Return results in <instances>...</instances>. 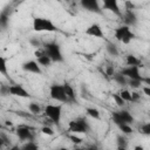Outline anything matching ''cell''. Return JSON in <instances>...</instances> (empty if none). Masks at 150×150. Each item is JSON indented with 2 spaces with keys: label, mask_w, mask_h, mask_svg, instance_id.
I'll return each instance as SVG.
<instances>
[{
  "label": "cell",
  "mask_w": 150,
  "mask_h": 150,
  "mask_svg": "<svg viewBox=\"0 0 150 150\" xmlns=\"http://www.w3.org/2000/svg\"><path fill=\"white\" fill-rule=\"evenodd\" d=\"M32 27H33V30L38 32V33H42V32L55 33V32H59L57 25H55L52 19L45 18V16H34L33 21H32Z\"/></svg>",
  "instance_id": "obj_1"
},
{
  "label": "cell",
  "mask_w": 150,
  "mask_h": 150,
  "mask_svg": "<svg viewBox=\"0 0 150 150\" xmlns=\"http://www.w3.org/2000/svg\"><path fill=\"white\" fill-rule=\"evenodd\" d=\"M42 47H43L46 54L52 59L53 62L61 63V62L64 61L61 46H60V43L57 41H55V40H53V41H45L42 43Z\"/></svg>",
  "instance_id": "obj_2"
},
{
  "label": "cell",
  "mask_w": 150,
  "mask_h": 150,
  "mask_svg": "<svg viewBox=\"0 0 150 150\" xmlns=\"http://www.w3.org/2000/svg\"><path fill=\"white\" fill-rule=\"evenodd\" d=\"M114 36H115V39L118 42H121L123 45H129L136 38V35L132 32L131 27L130 26H127L124 23L121 25V26H118V27H116L114 29Z\"/></svg>",
  "instance_id": "obj_3"
},
{
  "label": "cell",
  "mask_w": 150,
  "mask_h": 150,
  "mask_svg": "<svg viewBox=\"0 0 150 150\" xmlns=\"http://www.w3.org/2000/svg\"><path fill=\"white\" fill-rule=\"evenodd\" d=\"M68 131L73 134H88L90 131V124L86 117H76L68 122Z\"/></svg>",
  "instance_id": "obj_4"
},
{
  "label": "cell",
  "mask_w": 150,
  "mask_h": 150,
  "mask_svg": "<svg viewBox=\"0 0 150 150\" xmlns=\"http://www.w3.org/2000/svg\"><path fill=\"white\" fill-rule=\"evenodd\" d=\"M43 114L46 118L50 120L55 125H60L62 117V105L61 104H47L43 108Z\"/></svg>",
  "instance_id": "obj_5"
},
{
  "label": "cell",
  "mask_w": 150,
  "mask_h": 150,
  "mask_svg": "<svg viewBox=\"0 0 150 150\" xmlns=\"http://www.w3.org/2000/svg\"><path fill=\"white\" fill-rule=\"evenodd\" d=\"M49 96L54 101H57V102H61V103H70L69 102V98H68V96L66 94L63 83L62 84H60V83H53L49 87Z\"/></svg>",
  "instance_id": "obj_6"
},
{
  "label": "cell",
  "mask_w": 150,
  "mask_h": 150,
  "mask_svg": "<svg viewBox=\"0 0 150 150\" xmlns=\"http://www.w3.org/2000/svg\"><path fill=\"white\" fill-rule=\"evenodd\" d=\"M80 6L83 11L93 13V14H98L101 15L103 13L102 6L100 5V0H79Z\"/></svg>",
  "instance_id": "obj_7"
},
{
  "label": "cell",
  "mask_w": 150,
  "mask_h": 150,
  "mask_svg": "<svg viewBox=\"0 0 150 150\" xmlns=\"http://www.w3.org/2000/svg\"><path fill=\"white\" fill-rule=\"evenodd\" d=\"M15 135L18 136V138L21 142H28V141H33L35 137V134L33 131V128L28 127V125H19L15 129Z\"/></svg>",
  "instance_id": "obj_8"
},
{
  "label": "cell",
  "mask_w": 150,
  "mask_h": 150,
  "mask_svg": "<svg viewBox=\"0 0 150 150\" xmlns=\"http://www.w3.org/2000/svg\"><path fill=\"white\" fill-rule=\"evenodd\" d=\"M102 9L108 11L118 18H122V11L120 8L118 0H102Z\"/></svg>",
  "instance_id": "obj_9"
},
{
  "label": "cell",
  "mask_w": 150,
  "mask_h": 150,
  "mask_svg": "<svg viewBox=\"0 0 150 150\" xmlns=\"http://www.w3.org/2000/svg\"><path fill=\"white\" fill-rule=\"evenodd\" d=\"M21 69L26 73H30V74H36V75H41L42 74V69L40 63L36 60H28L25 61L21 64Z\"/></svg>",
  "instance_id": "obj_10"
},
{
  "label": "cell",
  "mask_w": 150,
  "mask_h": 150,
  "mask_svg": "<svg viewBox=\"0 0 150 150\" xmlns=\"http://www.w3.org/2000/svg\"><path fill=\"white\" fill-rule=\"evenodd\" d=\"M139 68L141 67H138V66H127L121 70V73L123 75H125L128 79H134V80L142 81L143 80V75L141 74Z\"/></svg>",
  "instance_id": "obj_11"
},
{
  "label": "cell",
  "mask_w": 150,
  "mask_h": 150,
  "mask_svg": "<svg viewBox=\"0 0 150 150\" xmlns=\"http://www.w3.org/2000/svg\"><path fill=\"white\" fill-rule=\"evenodd\" d=\"M84 34L88 35V36H91V38H97V39H103L104 38V32H103L101 25L97 23V22H94V23L89 25L86 28Z\"/></svg>",
  "instance_id": "obj_12"
},
{
  "label": "cell",
  "mask_w": 150,
  "mask_h": 150,
  "mask_svg": "<svg viewBox=\"0 0 150 150\" xmlns=\"http://www.w3.org/2000/svg\"><path fill=\"white\" fill-rule=\"evenodd\" d=\"M9 95L21 97V98H30V94L26 90V88L18 83L9 84Z\"/></svg>",
  "instance_id": "obj_13"
},
{
  "label": "cell",
  "mask_w": 150,
  "mask_h": 150,
  "mask_svg": "<svg viewBox=\"0 0 150 150\" xmlns=\"http://www.w3.org/2000/svg\"><path fill=\"white\" fill-rule=\"evenodd\" d=\"M34 55H35L36 61L40 63L41 67H50V64L53 63L52 59L46 54L43 47H41V48H36L35 52H34Z\"/></svg>",
  "instance_id": "obj_14"
},
{
  "label": "cell",
  "mask_w": 150,
  "mask_h": 150,
  "mask_svg": "<svg viewBox=\"0 0 150 150\" xmlns=\"http://www.w3.org/2000/svg\"><path fill=\"white\" fill-rule=\"evenodd\" d=\"M122 19H123V23L130 27H135L138 22V18L134 9H125L122 13Z\"/></svg>",
  "instance_id": "obj_15"
},
{
  "label": "cell",
  "mask_w": 150,
  "mask_h": 150,
  "mask_svg": "<svg viewBox=\"0 0 150 150\" xmlns=\"http://www.w3.org/2000/svg\"><path fill=\"white\" fill-rule=\"evenodd\" d=\"M64 86V90H66V94L69 98V102H76V94H75V90L73 88V86L68 82H64L63 83Z\"/></svg>",
  "instance_id": "obj_16"
},
{
  "label": "cell",
  "mask_w": 150,
  "mask_h": 150,
  "mask_svg": "<svg viewBox=\"0 0 150 150\" xmlns=\"http://www.w3.org/2000/svg\"><path fill=\"white\" fill-rule=\"evenodd\" d=\"M111 79H112L117 84H120V86H128V77H127L125 75H123L121 71L115 73Z\"/></svg>",
  "instance_id": "obj_17"
},
{
  "label": "cell",
  "mask_w": 150,
  "mask_h": 150,
  "mask_svg": "<svg viewBox=\"0 0 150 150\" xmlns=\"http://www.w3.org/2000/svg\"><path fill=\"white\" fill-rule=\"evenodd\" d=\"M118 111H120V115H121V117L123 118V121H124L125 123H128V124H132V123L135 122V117L132 116V114H131L129 110L121 109V110H118Z\"/></svg>",
  "instance_id": "obj_18"
},
{
  "label": "cell",
  "mask_w": 150,
  "mask_h": 150,
  "mask_svg": "<svg viewBox=\"0 0 150 150\" xmlns=\"http://www.w3.org/2000/svg\"><path fill=\"white\" fill-rule=\"evenodd\" d=\"M125 63H127V66H138V67H142L141 60L137 56H135L134 54H128L125 56Z\"/></svg>",
  "instance_id": "obj_19"
},
{
  "label": "cell",
  "mask_w": 150,
  "mask_h": 150,
  "mask_svg": "<svg viewBox=\"0 0 150 150\" xmlns=\"http://www.w3.org/2000/svg\"><path fill=\"white\" fill-rule=\"evenodd\" d=\"M86 114H87V116L91 117L93 120H100L101 118V112L95 107H88V108H86Z\"/></svg>",
  "instance_id": "obj_20"
},
{
  "label": "cell",
  "mask_w": 150,
  "mask_h": 150,
  "mask_svg": "<svg viewBox=\"0 0 150 150\" xmlns=\"http://www.w3.org/2000/svg\"><path fill=\"white\" fill-rule=\"evenodd\" d=\"M105 49H107V53H108L110 56H112V57H117V56L120 55V50H118L117 46L114 45L112 42H108L107 46H105Z\"/></svg>",
  "instance_id": "obj_21"
},
{
  "label": "cell",
  "mask_w": 150,
  "mask_h": 150,
  "mask_svg": "<svg viewBox=\"0 0 150 150\" xmlns=\"http://www.w3.org/2000/svg\"><path fill=\"white\" fill-rule=\"evenodd\" d=\"M125 136L127 135H124V134H121V135L116 136V142H117L118 149H127L128 148V139H127Z\"/></svg>",
  "instance_id": "obj_22"
},
{
  "label": "cell",
  "mask_w": 150,
  "mask_h": 150,
  "mask_svg": "<svg viewBox=\"0 0 150 150\" xmlns=\"http://www.w3.org/2000/svg\"><path fill=\"white\" fill-rule=\"evenodd\" d=\"M28 110L33 115H39V114L42 112V108H41V105L38 102H30V103H28Z\"/></svg>",
  "instance_id": "obj_23"
},
{
  "label": "cell",
  "mask_w": 150,
  "mask_h": 150,
  "mask_svg": "<svg viewBox=\"0 0 150 150\" xmlns=\"http://www.w3.org/2000/svg\"><path fill=\"white\" fill-rule=\"evenodd\" d=\"M8 23H9V14L6 11H2L0 14V25H1L2 29H6Z\"/></svg>",
  "instance_id": "obj_24"
},
{
  "label": "cell",
  "mask_w": 150,
  "mask_h": 150,
  "mask_svg": "<svg viewBox=\"0 0 150 150\" xmlns=\"http://www.w3.org/2000/svg\"><path fill=\"white\" fill-rule=\"evenodd\" d=\"M0 73L5 76V77H9L8 76V69H7V59L5 56L0 57Z\"/></svg>",
  "instance_id": "obj_25"
},
{
  "label": "cell",
  "mask_w": 150,
  "mask_h": 150,
  "mask_svg": "<svg viewBox=\"0 0 150 150\" xmlns=\"http://www.w3.org/2000/svg\"><path fill=\"white\" fill-rule=\"evenodd\" d=\"M138 132H141L144 136H150V121L145 122V123H142L138 127Z\"/></svg>",
  "instance_id": "obj_26"
},
{
  "label": "cell",
  "mask_w": 150,
  "mask_h": 150,
  "mask_svg": "<svg viewBox=\"0 0 150 150\" xmlns=\"http://www.w3.org/2000/svg\"><path fill=\"white\" fill-rule=\"evenodd\" d=\"M111 121H112L114 124H116L117 127L121 125V124H123V123H125V122L123 121V118L121 117L120 111H112V114H111Z\"/></svg>",
  "instance_id": "obj_27"
},
{
  "label": "cell",
  "mask_w": 150,
  "mask_h": 150,
  "mask_svg": "<svg viewBox=\"0 0 150 150\" xmlns=\"http://www.w3.org/2000/svg\"><path fill=\"white\" fill-rule=\"evenodd\" d=\"M111 96H112V98H114V101H115V103H116V105H117V107L123 108V107L125 105V103H127V102L122 98V96H121L118 93H115V94H112Z\"/></svg>",
  "instance_id": "obj_28"
},
{
  "label": "cell",
  "mask_w": 150,
  "mask_h": 150,
  "mask_svg": "<svg viewBox=\"0 0 150 150\" xmlns=\"http://www.w3.org/2000/svg\"><path fill=\"white\" fill-rule=\"evenodd\" d=\"M118 129H120V130L122 131V134H124V135H131V134L134 132V129H132L131 125L128 124V123H123V124L118 125Z\"/></svg>",
  "instance_id": "obj_29"
},
{
  "label": "cell",
  "mask_w": 150,
  "mask_h": 150,
  "mask_svg": "<svg viewBox=\"0 0 150 150\" xmlns=\"http://www.w3.org/2000/svg\"><path fill=\"white\" fill-rule=\"evenodd\" d=\"M22 149H25V150H36V149H39V145H38V143H35V141L33 139V141L26 142V143L22 145Z\"/></svg>",
  "instance_id": "obj_30"
},
{
  "label": "cell",
  "mask_w": 150,
  "mask_h": 150,
  "mask_svg": "<svg viewBox=\"0 0 150 150\" xmlns=\"http://www.w3.org/2000/svg\"><path fill=\"white\" fill-rule=\"evenodd\" d=\"M142 81L139 80H134V79H128V86L131 87L132 89H138L142 87Z\"/></svg>",
  "instance_id": "obj_31"
},
{
  "label": "cell",
  "mask_w": 150,
  "mask_h": 150,
  "mask_svg": "<svg viewBox=\"0 0 150 150\" xmlns=\"http://www.w3.org/2000/svg\"><path fill=\"white\" fill-rule=\"evenodd\" d=\"M118 94L122 96V98L125 102H131V91H129L128 89H122L118 91Z\"/></svg>",
  "instance_id": "obj_32"
},
{
  "label": "cell",
  "mask_w": 150,
  "mask_h": 150,
  "mask_svg": "<svg viewBox=\"0 0 150 150\" xmlns=\"http://www.w3.org/2000/svg\"><path fill=\"white\" fill-rule=\"evenodd\" d=\"M29 43H30V46L34 47V48H41L43 42H42L40 39L35 38V36H32V38L29 39Z\"/></svg>",
  "instance_id": "obj_33"
},
{
  "label": "cell",
  "mask_w": 150,
  "mask_h": 150,
  "mask_svg": "<svg viewBox=\"0 0 150 150\" xmlns=\"http://www.w3.org/2000/svg\"><path fill=\"white\" fill-rule=\"evenodd\" d=\"M41 132L43 134V135H47V136H53L55 132H54V130H53V128H52V125H48V124H45L42 128H41Z\"/></svg>",
  "instance_id": "obj_34"
},
{
  "label": "cell",
  "mask_w": 150,
  "mask_h": 150,
  "mask_svg": "<svg viewBox=\"0 0 150 150\" xmlns=\"http://www.w3.org/2000/svg\"><path fill=\"white\" fill-rule=\"evenodd\" d=\"M68 138H69L74 144H81V143L83 142V139H82L80 136H77V134H73V132H70V134L68 135Z\"/></svg>",
  "instance_id": "obj_35"
},
{
  "label": "cell",
  "mask_w": 150,
  "mask_h": 150,
  "mask_svg": "<svg viewBox=\"0 0 150 150\" xmlns=\"http://www.w3.org/2000/svg\"><path fill=\"white\" fill-rule=\"evenodd\" d=\"M0 93L2 96H6V95H9V86H6V84H1L0 87Z\"/></svg>",
  "instance_id": "obj_36"
},
{
  "label": "cell",
  "mask_w": 150,
  "mask_h": 150,
  "mask_svg": "<svg viewBox=\"0 0 150 150\" xmlns=\"http://www.w3.org/2000/svg\"><path fill=\"white\" fill-rule=\"evenodd\" d=\"M141 100V95L137 91H131V103H137Z\"/></svg>",
  "instance_id": "obj_37"
},
{
  "label": "cell",
  "mask_w": 150,
  "mask_h": 150,
  "mask_svg": "<svg viewBox=\"0 0 150 150\" xmlns=\"http://www.w3.org/2000/svg\"><path fill=\"white\" fill-rule=\"evenodd\" d=\"M116 71H115V69H114V67L112 66H107V68H105V75L108 76V77H112V75L115 74Z\"/></svg>",
  "instance_id": "obj_38"
},
{
  "label": "cell",
  "mask_w": 150,
  "mask_h": 150,
  "mask_svg": "<svg viewBox=\"0 0 150 150\" xmlns=\"http://www.w3.org/2000/svg\"><path fill=\"white\" fill-rule=\"evenodd\" d=\"M142 91H143V94H144L145 96L150 97V87H149V86H143V87H142Z\"/></svg>",
  "instance_id": "obj_39"
},
{
  "label": "cell",
  "mask_w": 150,
  "mask_h": 150,
  "mask_svg": "<svg viewBox=\"0 0 150 150\" xmlns=\"http://www.w3.org/2000/svg\"><path fill=\"white\" fill-rule=\"evenodd\" d=\"M136 6L131 1H125V9H135Z\"/></svg>",
  "instance_id": "obj_40"
},
{
  "label": "cell",
  "mask_w": 150,
  "mask_h": 150,
  "mask_svg": "<svg viewBox=\"0 0 150 150\" xmlns=\"http://www.w3.org/2000/svg\"><path fill=\"white\" fill-rule=\"evenodd\" d=\"M142 83L145 84V86H149V87H150V76H143Z\"/></svg>",
  "instance_id": "obj_41"
},
{
  "label": "cell",
  "mask_w": 150,
  "mask_h": 150,
  "mask_svg": "<svg viewBox=\"0 0 150 150\" xmlns=\"http://www.w3.org/2000/svg\"><path fill=\"white\" fill-rule=\"evenodd\" d=\"M135 149H136V150H139V149L142 150V149H143V146H139V145H137V146H135Z\"/></svg>",
  "instance_id": "obj_42"
},
{
  "label": "cell",
  "mask_w": 150,
  "mask_h": 150,
  "mask_svg": "<svg viewBox=\"0 0 150 150\" xmlns=\"http://www.w3.org/2000/svg\"><path fill=\"white\" fill-rule=\"evenodd\" d=\"M63 1H66V2H70L71 0H63Z\"/></svg>",
  "instance_id": "obj_43"
},
{
  "label": "cell",
  "mask_w": 150,
  "mask_h": 150,
  "mask_svg": "<svg viewBox=\"0 0 150 150\" xmlns=\"http://www.w3.org/2000/svg\"><path fill=\"white\" fill-rule=\"evenodd\" d=\"M149 117H150V111H149Z\"/></svg>",
  "instance_id": "obj_44"
},
{
  "label": "cell",
  "mask_w": 150,
  "mask_h": 150,
  "mask_svg": "<svg viewBox=\"0 0 150 150\" xmlns=\"http://www.w3.org/2000/svg\"><path fill=\"white\" fill-rule=\"evenodd\" d=\"M149 55H150V52H149Z\"/></svg>",
  "instance_id": "obj_45"
}]
</instances>
